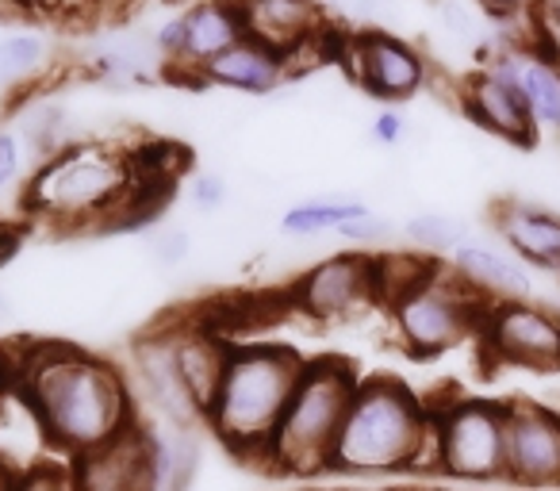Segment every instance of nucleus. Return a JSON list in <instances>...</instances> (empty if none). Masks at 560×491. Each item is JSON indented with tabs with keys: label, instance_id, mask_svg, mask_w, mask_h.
<instances>
[{
	"label": "nucleus",
	"instance_id": "1",
	"mask_svg": "<svg viewBox=\"0 0 560 491\" xmlns=\"http://www.w3.org/2000/svg\"><path fill=\"white\" fill-rule=\"evenodd\" d=\"M12 388L66 460L104 449L142 422L131 376L73 342H27L12 358Z\"/></svg>",
	"mask_w": 560,
	"mask_h": 491
},
{
	"label": "nucleus",
	"instance_id": "2",
	"mask_svg": "<svg viewBox=\"0 0 560 491\" xmlns=\"http://www.w3.org/2000/svg\"><path fill=\"white\" fill-rule=\"evenodd\" d=\"M165 180L154 154L112 139H81L43 157L20 203L55 231H150Z\"/></svg>",
	"mask_w": 560,
	"mask_h": 491
},
{
	"label": "nucleus",
	"instance_id": "3",
	"mask_svg": "<svg viewBox=\"0 0 560 491\" xmlns=\"http://www.w3.org/2000/svg\"><path fill=\"white\" fill-rule=\"evenodd\" d=\"M330 472L399 476L438 472L430 404L396 376H361L346 422L338 430Z\"/></svg>",
	"mask_w": 560,
	"mask_h": 491
},
{
	"label": "nucleus",
	"instance_id": "4",
	"mask_svg": "<svg viewBox=\"0 0 560 491\" xmlns=\"http://www.w3.org/2000/svg\"><path fill=\"white\" fill-rule=\"evenodd\" d=\"M307 358L289 342H234L215 404L208 407V434L231 457L269 468V449L284 419Z\"/></svg>",
	"mask_w": 560,
	"mask_h": 491
},
{
	"label": "nucleus",
	"instance_id": "5",
	"mask_svg": "<svg viewBox=\"0 0 560 491\" xmlns=\"http://www.w3.org/2000/svg\"><path fill=\"white\" fill-rule=\"evenodd\" d=\"M358 384L361 373L353 369V361L335 358V353L307 358L296 391L284 407V419L277 426V437H272V472L296 476V480L330 472V453H335L346 411L358 396Z\"/></svg>",
	"mask_w": 560,
	"mask_h": 491
},
{
	"label": "nucleus",
	"instance_id": "6",
	"mask_svg": "<svg viewBox=\"0 0 560 491\" xmlns=\"http://www.w3.org/2000/svg\"><path fill=\"white\" fill-rule=\"evenodd\" d=\"M488 300H480L445 261H430L422 277L388 304L396 338L411 358H442L480 335Z\"/></svg>",
	"mask_w": 560,
	"mask_h": 491
},
{
	"label": "nucleus",
	"instance_id": "7",
	"mask_svg": "<svg viewBox=\"0 0 560 491\" xmlns=\"http://www.w3.org/2000/svg\"><path fill=\"white\" fill-rule=\"evenodd\" d=\"M438 472L457 483H506V399L453 396L430 404Z\"/></svg>",
	"mask_w": 560,
	"mask_h": 491
},
{
	"label": "nucleus",
	"instance_id": "8",
	"mask_svg": "<svg viewBox=\"0 0 560 491\" xmlns=\"http://www.w3.org/2000/svg\"><path fill=\"white\" fill-rule=\"evenodd\" d=\"M480 353L488 365L557 373L560 369V312L537 300L488 304L480 323Z\"/></svg>",
	"mask_w": 560,
	"mask_h": 491
},
{
	"label": "nucleus",
	"instance_id": "9",
	"mask_svg": "<svg viewBox=\"0 0 560 491\" xmlns=\"http://www.w3.org/2000/svg\"><path fill=\"white\" fill-rule=\"evenodd\" d=\"M338 58H342L353 85L381 104L404 108L430 81L427 55L415 43H407L404 35L388 32V27H361V32L342 35Z\"/></svg>",
	"mask_w": 560,
	"mask_h": 491
},
{
	"label": "nucleus",
	"instance_id": "10",
	"mask_svg": "<svg viewBox=\"0 0 560 491\" xmlns=\"http://www.w3.org/2000/svg\"><path fill=\"white\" fill-rule=\"evenodd\" d=\"M242 16V35L261 47L289 58L292 70L304 58L338 55L342 39H335V16L323 9V0H234Z\"/></svg>",
	"mask_w": 560,
	"mask_h": 491
},
{
	"label": "nucleus",
	"instance_id": "11",
	"mask_svg": "<svg viewBox=\"0 0 560 491\" xmlns=\"http://www.w3.org/2000/svg\"><path fill=\"white\" fill-rule=\"evenodd\" d=\"M289 300L315 323H342L376 304V258L365 250H338L307 266L289 284Z\"/></svg>",
	"mask_w": 560,
	"mask_h": 491
},
{
	"label": "nucleus",
	"instance_id": "12",
	"mask_svg": "<svg viewBox=\"0 0 560 491\" xmlns=\"http://www.w3.org/2000/svg\"><path fill=\"white\" fill-rule=\"evenodd\" d=\"M506 483L560 488V411L534 399H506Z\"/></svg>",
	"mask_w": 560,
	"mask_h": 491
},
{
	"label": "nucleus",
	"instance_id": "13",
	"mask_svg": "<svg viewBox=\"0 0 560 491\" xmlns=\"http://www.w3.org/2000/svg\"><path fill=\"white\" fill-rule=\"evenodd\" d=\"M131 388L135 399L154 411V422L173 430H208L203 426V411L192 404L173 365V342H170V323L154 327L150 335L135 338L131 346Z\"/></svg>",
	"mask_w": 560,
	"mask_h": 491
},
{
	"label": "nucleus",
	"instance_id": "14",
	"mask_svg": "<svg viewBox=\"0 0 560 491\" xmlns=\"http://www.w3.org/2000/svg\"><path fill=\"white\" fill-rule=\"evenodd\" d=\"M460 112L472 119L480 131L495 135L503 142H514V147H529L537 139L534 116H529L526 101H522L518 85H514L511 70L499 58V50L472 70L465 81H460Z\"/></svg>",
	"mask_w": 560,
	"mask_h": 491
},
{
	"label": "nucleus",
	"instance_id": "15",
	"mask_svg": "<svg viewBox=\"0 0 560 491\" xmlns=\"http://www.w3.org/2000/svg\"><path fill=\"white\" fill-rule=\"evenodd\" d=\"M170 342L180 384L192 396V404L203 411V426H208V407L219 396L226 361L234 353V338L223 335L211 319H180L170 323Z\"/></svg>",
	"mask_w": 560,
	"mask_h": 491
},
{
	"label": "nucleus",
	"instance_id": "16",
	"mask_svg": "<svg viewBox=\"0 0 560 491\" xmlns=\"http://www.w3.org/2000/svg\"><path fill=\"white\" fill-rule=\"evenodd\" d=\"M445 266L468 284L480 300L488 304H503V300H534V269H526L503 242L488 238H468L465 246L445 258Z\"/></svg>",
	"mask_w": 560,
	"mask_h": 491
},
{
	"label": "nucleus",
	"instance_id": "17",
	"mask_svg": "<svg viewBox=\"0 0 560 491\" xmlns=\"http://www.w3.org/2000/svg\"><path fill=\"white\" fill-rule=\"evenodd\" d=\"M81 66L89 78L112 89H142L165 73L162 55L154 50L150 32H96L81 47Z\"/></svg>",
	"mask_w": 560,
	"mask_h": 491
},
{
	"label": "nucleus",
	"instance_id": "18",
	"mask_svg": "<svg viewBox=\"0 0 560 491\" xmlns=\"http://www.w3.org/2000/svg\"><path fill=\"white\" fill-rule=\"evenodd\" d=\"M73 491H154L147 449V419L119 442L70 460Z\"/></svg>",
	"mask_w": 560,
	"mask_h": 491
},
{
	"label": "nucleus",
	"instance_id": "19",
	"mask_svg": "<svg viewBox=\"0 0 560 491\" xmlns=\"http://www.w3.org/2000/svg\"><path fill=\"white\" fill-rule=\"evenodd\" d=\"M491 226L526 269L560 277V211L529 200H503L491 211Z\"/></svg>",
	"mask_w": 560,
	"mask_h": 491
},
{
	"label": "nucleus",
	"instance_id": "20",
	"mask_svg": "<svg viewBox=\"0 0 560 491\" xmlns=\"http://www.w3.org/2000/svg\"><path fill=\"white\" fill-rule=\"evenodd\" d=\"M292 62L280 58L277 50L261 47L254 39H238L231 50L208 62L196 73L192 85L196 89H226V93H242V96H272L289 85L292 78Z\"/></svg>",
	"mask_w": 560,
	"mask_h": 491
},
{
	"label": "nucleus",
	"instance_id": "21",
	"mask_svg": "<svg viewBox=\"0 0 560 491\" xmlns=\"http://www.w3.org/2000/svg\"><path fill=\"white\" fill-rule=\"evenodd\" d=\"M180 12V27H185V47H180V62L173 66L170 78L192 85L196 73L208 62H215L223 50H231L242 35V16L234 0H192Z\"/></svg>",
	"mask_w": 560,
	"mask_h": 491
},
{
	"label": "nucleus",
	"instance_id": "22",
	"mask_svg": "<svg viewBox=\"0 0 560 491\" xmlns=\"http://www.w3.org/2000/svg\"><path fill=\"white\" fill-rule=\"evenodd\" d=\"M499 58L511 70L537 131H560V66L537 47H506Z\"/></svg>",
	"mask_w": 560,
	"mask_h": 491
},
{
	"label": "nucleus",
	"instance_id": "23",
	"mask_svg": "<svg viewBox=\"0 0 560 491\" xmlns=\"http://www.w3.org/2000/svg\"><path fill=\"white\" fill-rule=\"evenodd\" d=\"M12 131L20 135V142L27 147L35 165H39L43 157L58 154V150L73 147V142L89 139V135H81L78 124H73V112L66 108L58 96H47V93L20 96L16 116H12Z\"/></svg>",
	"mask_w": 560,
	"mask_h": 491
},
{
	"label": "nucleus",
	"instance_id": "24",
	"mask_svg": "<svg viewBox=\"0 0 560 491\" xmlns=\"http://www.w3.org/2000/svg\"><path fill=\"white\" fill-rule=\"evenodd\" d=\"M50 47L47 35L39 32H12L0 39V93L24 96V89H35L39 78L50 70Z\"/></svg>",
	"mask_w": 560,
	"mask_h": 491
},
{
	"label": "nucleus",
	"instance_id": "25",
	"mask_svg": "<svg viewBox=\"0 0 560 491\" xmlns=\"http://www.w3.org/2000/svg\"><path fill=\"white\" fill-rule=\"evenodd\" d=\"M399 234H404L407 250L422 254L430 261H445L457 246L472 238V226L460 215H450V211H415V215L404 219Z\"/></svg>",
	"mask_w": 560,
	"mask_h": 491
},
{
	"label": "nucleus",
	"instance_id": "26",
	"mask_svg": "<svg viewBox=\"0 0 560 491\" xmlns=\"http://www.w3.org/2000/svg\"><path fill=\"white\" fill-rule=\"evenodd\" d=\"M361 203L353 196H312L300 200L292 208H284V215L277 219V231L284 238H319V234H335L350 215H358Z\"/></svg>",
	"mask_w": 560,
	"mask_h": 491
},
{
	"label": "nucleus",
	"instance_id": "27",
	"mask_svg": "<svg viewBox=\"0 0 560 491\" xmlns=\"http://www.w3.org/2000/svg\"><path fill=\"white\" fill-rule=\"evenodd\" d=\"M338 238L350 246V250H365V254H381L392 238H396V223L388 215H381L376 208L361 203L358 215H350L342 226H338Z\"/></svg>",
	"mask_w": 560,
	"mask_h": 491
},
{
	"label": "nucleus",
	"instance_id": "28",
	"mask_svg": "<svg viewBox=\"0 0 560 491\" xmlns=\"http://www.w3.org/2000/svg\"><path fill=\"white\" fill-rule=\"evenodd\" d=\"M147 254L154 266L177 269L192 258V231L177 223H154L147 231Z\"/></svg>",
	"mask_w": 560,
	"mask_h": 491
},
{
	"label": "nucleus",
	"instance_id": "29",
	"mask_svg": "<svg viewBox=\"0 0 560 491\" xmlns=\"http://www.w3.org/2000/svg\"><path fill=\"white\" fill-rule=\"evenodd\" d=\"M32 169H35V162L24 142H20V135L12 131V127H0V200H4L12 188L24 192Z\"/></svg>",
	"mask_w": 560,
	"mask_h": 491
},
{
	"label": "nucleus",
	"instance_id": "30",
	"mask_svg": "<svg viewBox=\"0 0 560 491\" xmlns=\"http://www.w3.org/2000/svg\"><path fill=\"white\" fill-rule=\"evenodd\" d=\"M185 196H188V203H192L196 211H203V215H215V211H223L226 200H231V185H226L223 173L200 169V173H192V177H188Z\"/></svg>",
	"mask_w": 560,
	"mask_h": 491
},
{
	"label": "nucleus",
	"instance_id": "31",
	"mask_svg": "<svg viewBox=\"0 0 560 491\" xmlns=\"http://www.w3.org/2000/svg\"><path fill=\"white\" fill-rule=\"evenodd\" d=\"M16 491H73L70 460H35L20 468Z\"/></svg>",
	"mask_w": 560,
	"mask_h": 491
},
{
	"label": "nucleus",
	"instance_id": "32",
	"mask_svg": "<svg viewBox=\"0 0 560 491\" xmlns=\"http://www.w3.org/2000/svg\"><path fill=\"white\" fill-rule=\"evenodd\" d=\"M407 131H411V119H407V112L399 108V104H384L381 112L373 116V124H369V139L376 142V147H404Z\"/></svg>",
	"mask_w": 560,
	"mask_h": 491
},
{
	"label": "nucleus",
	"instance_id": "33",
	"mask_svg": "<svg viewBox=\"0 0 560 491\" xmlns=\"http://www.w3.org/2000/svg\"><path fill=\"white\" fill-rule=\"evenodd\" d=\"M438 16H442V27L457 43L472 47V43L480 39V20L472 16V9H468L465 0H442V4H438Z\"/></svg>",
	"mask_w": 560,
	"mask_h": 491
},
{
	"label": "nucleus",
	"instance_id": "34",
	"mask_svg": "<svg viewBox=\"0 0 560 491\" xmlns=\"http://www.w3.org/2000/svg\"><path fill=\"white\" fill-rule=\"evenodd\" d=\"M476 4H480V12H488L495 20H514L529 9V0H476Z\"/></svg>",
	"mask_w": 560,
	"mask_h": 491
},
{
	"label": "nucleus",
	"instance_id": "35",
	"mask_svg": "<svg viewBox=\"0 0 560 491\" xmlns=\"http://www.w3.org/2000/svg\"><path fill=\"white\" fill-rule=\"evenodd\" d=\"M358 4L361 0H323V9H327L330 16H342V12H353V16H358Z\"/></svg>",
	"mask_w": 560,
	"mask_h": 491
},
{
	"label": "nucleus",
	"instance_id": "36",
	"mask_svg": "<svg viewBox=\"0 0 560 491\" xmlns=\"http://www.w3.org/2000/svg\"><path fill=\"white\" fill-rule=\"evenodd\" d=\"M16 476H20V468L0 460V491H16Z\"/></svg>",
	"mask_w": 560,
	"mask_h": 491
},
{
	"label": "nucleus",
	"instance_id": "37",
	"mask_svg": "<svg viewBox=\"0 0 560 491\" xmlns=\"http://www.w3.org/2000/svg\"><path fill=\"white\" fill-rule=\"evenodd\" d=\"M12 388V358L9 353H0V396Z\"/></svg>",
	"mask_w": 560,
	"mask_h": 491
},
{
	"label": "nucleus",
	"instance_id": "38",
	"mask_svg": "<svg viewBox=\"0 0 560 491\" xmlns=\"http://www.w3.org/2000/svg\"><path fill=\"white\" fill-rule=\"evenodd\" d=\"M9 319V296H4V292H0V323Z\"/></svg>",
	"mask_w": 560,
	"mask_h": 491
},
{
	"label": "nucleus",
	"instance_id": "39",
	"mask_svg": "<svg viewBox=\"0 0 560 491\" xmlns=\"http://www.w3.org/2000/svg\"><path fill=\"white\" fill-rule=\"evenodd\" d=\"M369 491H407V488H369Z\"/></svg>",
	"mask_w": 560,
	"mask_h": 491
},
{
	"label": "nucleus",
	"instance_id": "40",
	"mask_svg": "<svg viewBox=\"0 0 560 491\" xmlns=\"http://www.w3.org/2000/svg\"><path fill=\"white\" fill-rule=\"evenodd\" d=\"M327 491H346V488H327Z\"/></svg>",
	"mask_w": 560,
	"mask_h": 491
},
{
	"label": "nucleus",
	"instance_id": "41",
	"mask_svg": "<svg viewBox=\"0 0 560 491\" xmlns=\"http://www.w3.org/2000/svg\"><path fill=\"white\" fill-rule=\"evenodd\" d=\"M430 491H434V488H430Z\"/></svg>",
	"mask_w": 560,
	"mask_h": 491
}]
</instances>
